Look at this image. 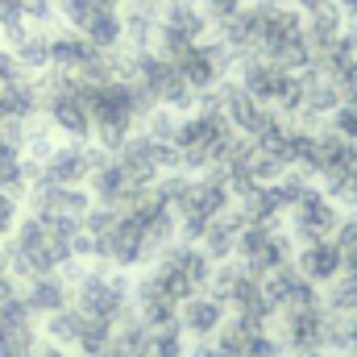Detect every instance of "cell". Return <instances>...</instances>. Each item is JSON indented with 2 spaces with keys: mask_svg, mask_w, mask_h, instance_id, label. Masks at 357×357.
I'll use <instances>...</instances> for the list:
<instances>
[{
  "mask_svg": "<svg viewBox=\"0 0 357 357\" xmlns=\"http://www.w3.org/2000/svg\"><path fill=\"white\" fill-rule=\"evenodd\" d=\"M88 108H91V137L100 150L116 154L129 133L142 129L146 112L154 108L129 79H104V84H88Z\"/></svg>",
  "mask_w": 357,
  "mask_h": 357,
  "instance_id": "1",
  "label": "cell"
},
{
  "mask_svg": "<svg viewBox=\"0 0 357 357\" xmlns=\"http://www.w3.org/2000/svg\"><path fill=\"white\" fill-rule=\"evenodd\" d=\"M71 307L100 324H121L133 307V291L116 270H79L71 282Z\"/></svg>",
  "mask_w": 357,
  "mask_h": 357,
  "instance_id": "2",
  "label": "cell"
},
{
  "mask_svg": "<svg viewBox=\"0 0 357 357\" xmlns=\"http://www.w3.org/2000/svg\"><path fill=\"white\" fill-rule=\"evenodd\" d=\"M212 38V21L199 8V0H162L158 4V33H154V50L162 59H178L187 46Z\"/></svg>",
  "mask_w": 357,
  "mask_h": 357,
  "instance_id": "3",
  "label": "cell"
},
{
  "mask_svg": "<svg viewBox=\"0 0 357 357\" xmlns=\"http://www.w3.org/2000/svg\"><path fill=\"white\" fill-rule=\"evenodd\" d=\"M287 225H291V237L299 241V245H307V241H324V237H333L337 233V204L324 195V187H303L291 204H287Z\"/></svg>",
  "mask_w": 357,
  "mask_h": 357,
  "instance_id": "4",
  "label": "cell"
},
{
  "mask_svg": "<svg viewBox=\"0 0 357 357\" xmlns=\"http://www.w3.org/2000/svg\"><path fill=\"white\" fill-rule=\"evenodd\" d=\"M108 150L91 146V142H59L42 162H38V175L42 183H59V187H88L96 162L104 158Z\"/></svg>",
  "mask_w": 357,
  "mask_h": 357,
  "instance_id": "5",
  "label": "cell"
},
{
  "mask_svg": "<svg viewBox=\"0 0 357 357\" xmlns=\"http://www.w3.org/2000/svg\"><path fill=\"white\" fill-rule=\"evenodd\" d=\"M178 67V75L187 79V88L195 91V96H204V91H212L220 79H229V67H233V59H229V50L216 42V38H204V42H195V46H187L178 59H171Z\"/></svg>",
  "mask_w": 357,
  "mask_h": 357,
  "instance_id": "6",
  "label": "cell"
},
{
  "mask_svg": "<svg viewBox=\"0 0 357 357\" xmlns=\"http://www.w3.org/2000/svg\"><path fill=\"white\" fill-rule=\"evenodd\" d=\"M29 212L42 216V220H71V225H84V216L91 212V191L88 187H59V183H42L33 178L29 191Z\"/></svg>",
  "mask_w": 357,
  "mask_h": 357,
  "instance_id": "7",
  "label": "cell"
},
{
  "mask_svg": "<svg viewBox=\"0 0 357 357\" xmlns=\"http://www.w3.org/2000/svg\"><path fill=\"white\" fill-rule=\"evenodd\" d=\"M237 254H241V266L258 278H266L270 270L287 266L291 262V237H282L274 225H250L241 229V241H237Z\"/></svg>",
  "mask_w": 357,
  "mask_h": 357,
  "instance_id": "8",
  "label": "cell"
},
{
  "mask_svg": "<svg viewBox=\"0 0 357 357\" xmlns=\"http://www.w3.org/2000/svg\"><path fill=\"white\" fill-rule=\"evenodd\" d=\"M38 345V316L29 312L21 291H13L8 299H0V357H33Z\"/></svg>",
  "mask_w": 357,
  "mask_h": 357,
  "instance_id": "9",
  "label": "cell"
},
{
  "mask_svg": "<svg viewBox=\"0 0 357 357\" xmlns=\"http://www.w3.org/2000/svg\"><path fill=\"white\" fill-rule=\"evenodd\" d=\"M237 84L250 91L254 100H262V104H270V108L278 112V108H282V100H287L291 88H295V75H291V71H282V67H278V63H270V59H245V63H241Z\"/></svg>",
  "mask_w": 357,
  "mask_h": 357,
  "instance_id": "10",
  "label": "cell"
},
{
  "mask_svg": "<svg viewBox=\"0 0 357 357\" xmlns=\"http://www.w3.org/2000/svg\"><path fill=\"white\" fill-rule=\"evenodd\" d=\"M225 320H229V307L216 295H208V291H199V295H191V299L178 303V328H183V337L212 341L225 328Z\"/></svg>",
  "mask_w": 357,
  "mask_h": 357,
  "instance_id": "11",
  "label": "cell"
},
{
  "mask_svg": "<svg viewBox=\"0 0 357 357\" xmlns=\"http://www.w3.org/2000/svg\"><path fill=\"white\" fill-rule=\"evenodd\" d=\"M282 316H287V345L299 349V354H320V345L328 341V320H324L320 303L291 307Z\"/></svg>",
  "mask_w": 357,
  "mask_h": 357,
  "instance_id": "12",
  "label": "cell"
},
{
  "mask_svg": "<svg viewBox=\"0 0 357 357\" xmlns=\"http://www.w3.org/2000/svg\"><path fill=\"white\" fill-rule=\"evenodd\" d=\"M345 266V258H341V245L333 241V237H324V241H307V245H299V258H295V270L316 287V282H333L337 274Z\"/></svg>",
  "mask_w": 357,
  "mask_h": 357,
  "instance_id": "13",
  "label": "cell"
},
{
  "mask_svg": "<svg viewBox=\"0 0 357 357\" xmlns=\"http://www.w3.org/2000/svg\"><path fill=\"white\" fill-rule=\"evenodd\" d=\"M241 229H245L241 208H225L220 216H212V220H208V229H204V237H199V250H204L212 262H225L229 254H237Z\"/></svg>",
  "mask_w": 357,
  "mask_h": 357,
  "instance_id": "14",
  "label": "cell"
},
{
  "mask_svg": "<svg viewBox=\"0 0 357 357\" xmlns=\"http://www.w3.org/2000/svg\"><path fill=\"white\" fill-rule=\"evenodd\" d=\"M21 299L29 303L33 316H54L71 303V282L63 278V270L59 274H38V278H25Z\"/></svg>",
  "mask_w": 357,
  "mask_h": 357,
  "instance_id": "15",
  "label": "cell"
},
{
  "mask_svg": "<svg viewBox=\"0 0 357 357\" xmlns=\"http://www.w3.org/2000/svg\"><path fill=\"white\" fill-rule=\"evenodd\" d=\"M13 4H17V13H21L33 29H50V25H59L54 0H13Z\"/></svg>",
  "mask_w": 357,
  "mask_h": 357,
  "instance_id": "16",
  "label": "cell"
},
{
  "mask_svg": "<svg viewBox=\"0 0 357 357\" xmlns=\"http://www.w3.org/2000/svg\"><path fill=\"white\" fill-rule=\"evenodd\" d=\"M333 84H337V91H341V100H357V54L354 59H345V63H337L333 71H324Z\"/></svg>",
  "mask_w": 357,
  "mask_h": 357,
  "instance_id": "17",
  "label": "cell"
},
{
  "mask_svg": "<svg viewBox=\"0 0 357 357\" xmlns=\"http://www.w3.org/2000/svg\"><path fill=\"white\" fill-rule=\"evenodd\" d=\"M328 125H333V133H341V137L357 142V100H341L337 112L328 116Z\"/></svg>",
  "mask_w": 357,
  "mask_h": 357,
  "instance_id": "18",
  "label": "cell"
},
{
  "mask_svg": "<svg viewBox=\"0 0 357 357\" xmlns=\"http://www.w3.org/2000/svg\"><path fill=\"white\" fill-rule=\"evenodd\" d=\"M17 220H21V199H17L13 191H0V241L13 237Z\"/></svg>",
  "mask_w": 357,
  "mask_h": 357,
  "instance_id": "19",
  "label": "cell"
},
{
  "mask_svg": "<svg viewBox=\"0 0 357 357\" xmlns=\"http://www.w3.org/2000/svg\"><path fill=\"white\" fill-rule=\"evenodd\" d=\"M337 8H341V17H345V25L357 29V0H333Z\"/></svg>",
  "mask_w": 357,
  "mask_h": 357,
  "instance_id": "20",
  "label": "cell"
},
{
  "mask_svg": "<svg viewBox=\"0 0 357 357\" xmlns=\"http://www.w3.org/2000/svg\"><path fill=\"white\" fill-rule=\"evenodd\" d=\"M33 357H75L71 354V349H63V345H50V341H46V345H38V354Z\"/></svg>",
  "mask_w": 357,
  "mask_h": 357,
  "instance_id": "21",
  "label": "cell"
},
{
  "mask_svg": "<svg viewBox=\"0 0 357 357\" xmlns=\"http://www.w3.org/2000/svg\"><path fill=\"white\" fill-rule=\"evenodd\" d=\"M349 345L357 349V312H354V320H349Z\"/></svg>",
  "mask_w": 357,
  "mask_h": 357,
  "instance_id": "22",
  "label": "cell"
},
{
  "mask_svg": "<svg viewBox=\"0 0 357 357\" xmlns=\"http://www.w3.org/2000/svg\"><path fill=\"white\" fill-rule=\"evenodd\" d=\"M199 357H216V354H199Z\"/></svg>",
  "mask_w": 357,
  "mask_h": 357,
  "instance_id": "23",
  "label": "cell"
},
{
  "mask_svg": "<svg viewBox=\"0 0 357 357\" xmlns=\"http://www.w3.org/2000/svg\"><path fill=\"white\" fill-rule=\"evenodd\" d=\"M112 4H125V0H112Z\"/></svg>",
  "mask_w": 357,
  "mask_h": 357,
  "instance_id": "24",
  "label": "cell"
}]
</instances>
